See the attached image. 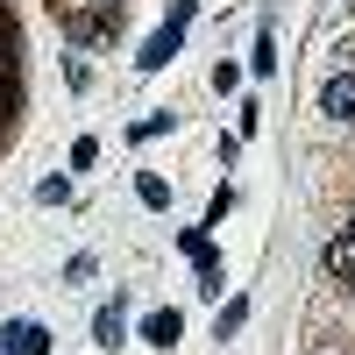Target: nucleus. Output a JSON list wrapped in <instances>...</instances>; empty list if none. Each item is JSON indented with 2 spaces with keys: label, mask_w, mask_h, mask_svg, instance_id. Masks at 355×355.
<instances>
[{
  "label": "nucleus",
  "mask_w": 355,
  "mask_h": 355,
  "mask_svg": "<svg viewBox=\"0 0 355 355\" xmlns=\"http://www.w3.org/2000/svg\"><path fill=\"white\" fill-rule=\"evenodd\" d=\"M348 234H355V220H348Z\"/></svg>",
  "instance_id": "11"
},
{
  "label": "nucleus",
  "mask_w": 355,
  "mask_h": 355,
  "mask_svg": "<svg viewBox=\"0 0 355 355\" xmlns=\"http://www.w3.org/2000/svg\"><path fill=\"white\" fill-rule=\"evenodd\" d=\"M320 107H327L334 121H355V71H348V78H334L327 93H320Z\"/></svg>",
  "instance_id": "3"
},
{
  "label": "nucleus",
  "mask_w": 355,
  "mask_h": 355,
  "mask_svg": "<svg viewBox=\"0 0 355 355\" xmlns=\"http://www.w3.org/2000/svg\"><path fill=\"white\" fill-rule=\"evenodd\" d=\"M327 277L355 284V234H334V242H327Z\"/></svg>",
  "instance_id": "4"
},
{
  "label": "nucleus",
  "mask_w": 355,
  "mask_h": 355,
  "mask_svg": "<svg viewBox=\"0 0 355 355\" xmlns=\"http://www.w3.org/2000/svg\"><path fill=\"white\" fill-rule=\"evenodd\" d=\"M164 128H171V114H150V121H135L128 135H135V142H150V135H164Z\"/></svg>",
  "instance_id": "9"
},
{
  "label": "nucleus",
  "mask_w": 355,
  "mask_h": 355,
  "mask_svg": "<svg viewBox=\"0 0 355 355\" xmlns=\"http://www.w3.org/2000/svg\"><path fill=\"white\" fill-rule=\"evenodd\" d=\"M185 21H192V0H178V8H171V21L157 28L150 43H142V57H135V64H142V71H164L171 57H178V36H185Z\"/></svg>",
  "instance_id": "1"
},
{
  "label": "nucleus",
  "mask_w": 355,
  "mask_h": 355,
  "mask_svg": "<svg viewBox=\"0 0 355 355\" xmlns=\"http://www.w3.org/2000/svg\"><path fill=\"white\" fill-rule=\"evenodd\" d=\"M135 192H142V206H171V185H164L157 171H142V185H135Z\"/></svg>",
  "instance_id": "6"
},
{
  "label": "nucleus",
  "mask_w": 355,
  "mask_h": 355,
  "mask_svg": "<svg viewBox=\"0 0 355 355\" xmlns=\"http://www.w3.org/2000/svg\"><path fill=\"white\" fill-rule=\"evenodd\" d=\"M142 341L171 348V341H178V313H150V320H142Z\"/></svg>",
  "instance_id": "5"
},
{
  "label": "nucleus",
  "mask_w": 355,
  "mask_h": 355,
  "mask_svg": "<svg viewBox=\"0 0 355 355\" xmlns=\"http://www.w3.org/2000/svg\"><path fill=\"white\" fill-rule=\"evenodd\" d=\"M185 256H192V263H214V242H206V234L192 227V234H185Z\"/></svg>",
  "instance_id": "10"
},
{
  "label": "nucleus",
  "mask_w": 355,
  "mask_h": 355,
  "mask_svg": "<svg viewBox=\"0 0 355 355\" xmlns=\"http://www.w3.org/2000/svg\"><path fill=\"white\" fill-rule=\"evenodd\" d=\"M93 334H100V341H107V348H114V341H121V306H107V313H100V320H93Z\"/></svg>",
  "instance_id": "7"
},
{
  "label": "nucleus",
  "mask_w": 355,
  "mask_h": 355,
  "mask_svg": "<svg viewBox=\"0 0 355 355\" xmlns=\"http://www.w3.org/2000/svg\"><path fill=\"white\" fill-rule=\"evenodd\" d=\"M36 199H43V206H57V199H71V185H64V178H43V185H36Z\"/></svg>",
  "instance_id": "8"
},
{
  "label": "nucleus",
  "mask_w": 355,
  "mask_h": 355,
  "mask_svg": "<svg viewBox=\"0 0 355 355\" xmlns=\"http://www.w3.org/2000/svg\"><path fill=\"white\" fill-rule=\"evenodd\" d=\"M0 341H8V355H43V348H50V334L36 327V320H8Z\"/></svg>",
  "instance_id": "2"
}]
</instances>
